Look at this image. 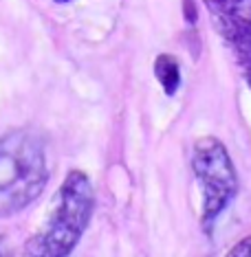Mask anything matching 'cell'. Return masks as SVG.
<instances>
[{"label": "cell", "mask_w": 251, "mask_h": 257, "mask_svg": "<svg viewBox=\"0 0 251 257\" xmlns=\"http://www.w3.org/2000/svg\"><path fill=\"white\" fill-rule=\"evenodd\" d=\"M49 183L44 137L16 127L0 137V218H11L38 200Z\"/></svg>", "instance_id": "obj_1"}, {"label": "cell", "mask_w": 251, "mask_h": 257, "mask_svg": "<svg viewBox=\"0 0 251 257\" xmlns=\"http://www.w3.org/2000/svg\"><path fill=\"white\" fill-rule=\"evenodd\" d=\"M95 211V189L81 169H71L55 194L46 222L27 239L22 257H68L86 233Z\"/></svg>", "instance_id": "obj_2"}, {"label": "cell", "mask_w": 251, "mask_h": 257, "mask_svg": "<svg viewBox=\"0 0 251 257\" xmlns=\"http://www.w3.org/2000/svg\"><path fill=\"white\" fill-rule=\"evenodd\" d=\"M192 169L203 189L201 226L212 237L214 224L238 194V174L225 143L216 137L196 139L192 148Z\"/></svg>", "instance_id": "obj_3"}, {"label": "cell", "mask_w": 251, "mask_h": 257, "mask_svg": "<svg viewBox=\"0 0 251 257\" xmlns=\"http://www.w3.org/2000/svg\"><path fill=\"white\" fill-rule=\"evenodd\" d=\"M207 7L218 14V22L251 27V0H205Z\"/></svg>", "instance_id": "obj_4"}, {"label": "cell", "mask_w": 251, "mask_h": 257, "mask_svg": "<svg viewBox=\"0 0 251 257\" xmlns=\"http://www.w3.org/2000/svg\"><path fill=\"white\" fill-rule=\"evenodd\" d=\"M154 77L161 84L163 92L168 97H174L181 88V66L179 60L170 53H161L154 60Z\"/></svg>", "instance_id": "obj_5"}, {"label": "cell", "mask_w": 251, "mask_h": 257, "mask_svg": "<svg viewBox=\"0 0 251 257\" xmlns=\"http://www.w3.org/2000/svg\"><path fill=\"white\" fill-rule=\"evenodd\" d=\"M225 257H251V233L244 235L240 242H236L233 246L229 248V253Z\"/></svg>", "instance_id": "obj_6"}, {"label": "cell", "mask_w": 251, "mask_h": 257, "mask_svg": "<svg viewBox=\"0 0 251 257\" xmlns=\"http://www.w3.org/2000/svg\"><path fill=\"white\" fill-rule=\"evenodd\" d=\"M183 14H185V20H188L190 25H194L198 18V9H196L194 0H183Z\"/></svg>", "instance_id": "obj_7"}, {"label": "cell", "mask_w": 251, "mask_h": 257, "mask_svg": "<svg viewBox=\"0 0 251 257\" xmlns=\"http://www.w3.org/2000/svg\"><path fill=\"white\" fill-rule=\"evenodd\" d=\"M242 77H244V81H247V86L251 88V66L249 68H242Z\"/></svg>", "instance_id": "obj_8"}, {"label": "cell", "mask_w": 251, "mask_h": 257, "mask_svg": "<svg viewBox=\"0 0 251 257\" xmlns=\"http://www.w3.org/2000/svg\"><path fill=\"white\" fill-rule=\"evenodd\" d=\"M53 3H57V5H68L71 0H53Z\"/></svg>", "instance_id": "obj_9"}, {"label": "cell", "mask_w": 251, "mask_h": 257, "mask_svg": "<svg viewBox=\"0 0 251 257\" xmlns=\"http://www.w3.org/2000/svg\"><path fill=\"white\" fill-rule=\"evenodd\" d=\"M0 257H5V255H3V248H0Z\"/></svg>", "instance_id": "obj_10"}]
</instances>
